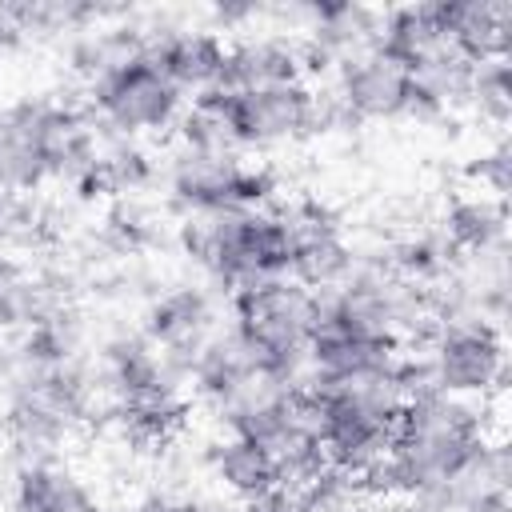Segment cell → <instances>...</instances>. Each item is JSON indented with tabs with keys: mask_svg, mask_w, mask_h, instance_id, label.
<instances>
[{
	"mask_svg": "<svg viewBox=\"0 0 512 512\" xmlns=\"http://www.w3.org/2000/svg\"><path fill=\"white\" fill-rule=\"evenodd\" d=\"M488 448L484 420L472 404L448 392H420L404 400L392 432V448L364 476L384 492H432L448 484L468 460Z\"/></svg>",
	"mask_w": 512,
	"mask_h": 512,
	"instance_id": "obj_1",
	"label": "cell"
},
{
	"mask_svg": "<svg viewBox=\"0 0 512 512\" xmlns=\"http://www.w3.org/2000/svg\"><path fill=\"white\" fill-rule=\"evenodd\" d=\"M184 252L216 280L244 288L276 280L292 264V232L280 212H192L180 228Z\"/></svg>",
	"mask_w": 512,
	"mask_h": 512,
	"instance_id": "obj_2",
	"label": "cell"
},
{
	"mask_svg": "<svg viewBox=\"0 0 512 512\" xmlns=\"http://www.w3.org/2000/svg\"><path fill=\"white\" fill-rule=\"evenodd\" d=\"M236 308V340L256 372H264L276 384L296 380L300 356L308 352L312 320H316V296L300 288L296 280H260L244 284L232 296Z\"/></svg>",
	"mask_w": 512,
	"mask_h": 512,
	"instance_id": "obj_3",
	"label": "cell"
},
{
	"mask_svg": "<svg viewBox=\"0 0 512 512\" xmlns=\"http://www.w3.org/2000/svg\"><path fill=\"white\" fill-rule=\"evenodd\" d=\"M172 200L188 212H252L272 196V176L264 168H244L236 152H192L180 148L168 172Z\"/></svg>",
	"mask_w": 512,
	"mask_h": 512,
	"instance_id": "obj_4",
	"label": "cell"
},
{
	"mask_svg": "<svg viewBox=\"0 0 512 512\" xmlns=\"http://www.w3.org/2000/svg\"><path fill=\"white\" fill-rule=\"evenodd\" d=\"M92 104L112 128L132 136V132L168 128L180 108V88L156 68L148 52H140L116 60L92 80Z\"/></svg>",
	"mask_w": 512,
	"mask_h": 512,
	"instance_id": "obj_5",
	"label": "cell"
},
{
	"mask_svg": "<svg viewBox=\"0 0 512 512\" xmlns=\"http://www.w3.org/2000/svg\"><path fill=\"white\" fill-rule=\"evenodd\" d=\"M436 388L448 396H472L488 392L504 380V340L500 332L480 320H452L428 356Z\"/></svg>",
	"mask_w": 512,
	"mask_h": 512,
	"instance_id": "obj_6",
	"label": "cell"
},
{
	"mask_svg": "<svg viewBox=\"0 0 512 512\" xmlns=\"http://www.w3.org/2000/svg\"><path fill=\"white\" fill-rule=\"evenodd\" d=\"M224 116L236 144H276L288 136H300L312 128V100L300 80L296 84H272V88H248V92H224Z\"/></svg>",
	"mask_w": 512,
	"mask_h": 512,
	"instance_id": "obj_7",
	"label": "cell"
},
{
	"mask_svg": "<svg viewBox=\"0 0 512 512\" xmlns=\"http://www.w3.org/2000/svg\"><path fill=\"white\" fill-rule=\"evenodd\" d=\"M288 232H292V264L288 272L296 276L300 288H320L332 292L352 276V252L340 240L332 216L320 204H296L280 212Z\"/></svg>",
	"mask_w": 512,
	"mask_h": 512,
	"instance_id": "obj_8",
	"label": "cell"
},
{
	"mask_svg": "<svg viewBox=\"0 0 512 512\" xmlns=\"http://www.w3.org/2000/svg\"><path fill=\"white\" fill-rule=\"evenodd\" d=\"M440 28L456 56L468 64L508 60L512 48V4L504 0H436Z\"/></svg>",
	"mask_w": 512,
	"mask_h": 512,
	"instance_id": "obj_9",
	"label": "cell"
},
{
	"mask_svg": "<svg viewBox=\"0 0 512 512\" xmlns=\"http://www.w3.org/2000/svg\"><path fill=\"white\" fill-rule=\"evenodd\" d=\"M408 88H412V76L388 56H380L376 48L340 60L336 100L348 108V116H364V120L400 116L408 108Z\"/></svg>",
	"mask_w": 512,
	"mask_h": 512,
	"instance_id": "obj_10",
	"label": "cell"
},
{
	"mask_svg": "<svg viewBox=\"0 0 512 512\" xmlns=\"http://www.w3.org/2000/svg\"><path fill=\"white\" fill-rule=\"evenodd\" d=\"M212 328V304L200 288H172L152 300L144 316V332L152 344L164 348L172 372H192V360Z\"/></svg>",
	"mask_w": 512,
	"mask_h": 512,
	"instance_id": "obj_11",
	"label": "cell"
},
{
	"mask_svg": "<svg viewBox=\"0 0 512 512\" xmlns=\"http://www.w3.org/2000/svg\"><path fill=\"white\" fill-rule=\"evenodd\" d=\"M308 356L320 380H344V384L380 376L400 360L392 336H360V332H348L324 320H312Z\"/></svg>",
	"mask_w": 512,
	"mask_h": 512,
	"instance_id": "obj_12",
	"label": "cell"
},
{
	"mask_svg": "<svg viewBox=\"0 0 512 512\" xmlns=\"http://www.w3.org/2000/svg\"><path fill=\"white\" fill-rule=\"evenodd\" d=\"M104 364H108V380L120 396V408L176 400V372L168 368L164 352L156 356L152 340L120 336L104 348Z\"/></svg>",
	"mask_w": 512,
	"mask_h": 512,
	"instance_id": "obj_13",
	"label": "cell"
},
{
	"mask_svg": "<svg viewBox=\"0 0 512 512\" xmlns=\"http://www.w3.org/2000/svg\"><path fill=\"white\" fill-rule=\"evenodd\" d=\"M380 56H388L392 64H400L408 76H416L420 68H428L436 56H444L452 44L440 28V16H436V0L432 4H408V8H392L384 20H380V32H376V44H372Z\"/></svg>",
	"mask_w": 512,
	"mask_h": 512,
	"instance_id": "obj_14",
	"label": "cell"
},
{
	"mask_svg": "<svg viewBox=\"0 0 512 512\" xmlns=\"http://www.w3.org/2000/svg\"><path fill=\"white\" fill-rule=\"evenodd\" d=\"M148 56L156 60V68L184 92H212L220 88L224 76V56L228 48L220 44V36L212 32H164L156 40H148Z\"/></svg>",
	"mask_w": 512,
	"mask_h": 512,
	"instance_id": "obj_15",
	"label": "cell"
},
{
	"mask_svg": "<svg viewBox=\"0 0 512 512\" xmlns=\"http://www.w3.org/2000/svg\"><path fill=\"white\" fill-rule=\"evenodd\" d=\"M304 68L300 44L280 36H260L228 48L224 56V92H248V88H272V84H296Z\"/></svg>",
	"mask_w": 512,
	"mask_h": 512,
	"instance_id": "obj_16",
	"label": "cell"
},
{
	"mask_svg": "<svg viewBox=\"0 0 512 512\" xmlns=\"http://www.w3.org/2000/svg\"><path fill=\"white\" fill-rule=\"evenodd\" d=\"M48 172V156L36 128V100H24L0 116V192H32Z\"/></svg>",
	"mask_w": 512,
	"mask_h": 512,
	"instance_id": "obj_17",
	"label": "cell"
},
{
	"mask_svg": "<svg viewBox=\"0 0 512 512\" xmlns=\"http://www.w3.org/2000/svg\"><path fill=\"white\" fill-rule=\"evenodd\" d=\"M16 512H100L88 488L56 464H24L12 496Z\"/></svg>",
	"mask_w": 512,
	"mask_h": 512,
	"instance_id": "obj_18",
	"label": "cell"
},
{
	"mask_svg": "<svg viewBox=\"0 0 512 512\" xmlns=\"http://www.w3.org/2000/svg\"><path fill=\"white\" fill-rule=\"evenodd\" d=\"M212 468H216V476L224 480V488L236 492L240 500H252V496H260V492L284 484L276 456H272L264 444L244 440V436H232V440L216 444V448H212Z\"/></svg>",
	"mask_w": 512,
	"mask_h": 512,
	"instance_id": "obj_19",
	"label": "cell"
},
{
	"mask_svg": "<svg viewBox=\"0 0 512 512\" xmlns=\"http://www.w3.org/2000/svg\"><path fill=\"white\" fill-rule=\"evenodd\" d=\"M504 240V208L500 200L488 196H468L456 200L444 216V244L460 248V252H488Z\"/></svg>",
	"mask_w": 512,
	"mask_h": 512,
	"instance_id": "obj_20",
	"label": "cell"
},
{
	"mask_svg": "<svg viewBox=\"0 0 512 512\" xmlns=\"http://www.w3.org/2000/svg\"><path fill=\"white\" fill-rule=\"evenodd\" d=\"M152 176V164L140 148L132 144H108L96 152V164L76 180V188L84 196H96V192H132L140 184H148Z\"/></svg>",
	"mask_w": 512,
	"mask_h": 512,
	"instance_id": "obj_21",
	"label": "cell"
},
{
	"mask_svg": "<svg viewBox=\"0 0 512 512\" xmlns=\"http://www.w3.org/2000/svg\"><path fill=\"white\" fill-rule=\"evenodd\" d=\"M72 348H76V328L60 308L48 312L44 320H36L28 328V336H24V360H28L32 372L64 368L72 360Z\"/></svg>",
	"mask_w": 512,
	"mask_h": 512,
	"instance_id": "obj_22",
	"label": "cell"
},
{
	"mask_svg": "<svg viewBox=\"0 0 512 512\" xmlns=\"http://www.w3.org/2000/svg\"><path fill=\"white\" fill-rule=\"evenodd\" d=\"M468 100L480 108L484 120L492 124H504L508 112H512V80H508V60H488V64H476L472 72V88H468Z\"/></svg>",
	"mask_w": 512,
	"mask_h": 512,
	"instance_id": "obj_23",
	"label": "cell"
},
{
	"mask_svg": "<svg viewBox=\"0 0 512 512\" xmlns=\"http://www.w3.org/2000/svg\"><path fill=\"white\" fill-rule=\"evenodd\" d=\"M396 264H400L412 280H432V276H440L444 264H448V244H444V240H432V236L408 240V244L396 248Z\"/></svg>",
	"mask_w": 512,
	"mask_h": 512,
	"instance_id": "obj_24",
	"label": "cell"
},
{
	"mask_svg": "<svg viewBox=\"0 0 512 512\" xmlns=\"http://www.w3.org/2000/svg\"><path fill=\"white\" fill-rule=\"evenodd\" d=\"M472 176H476L496 200H504L508 188H512V148L500 140L492 152L480 156V164H472Z\"/></svg>",
	"mask_w": 512,
	"mask_h": 512,
	"instance_id": "obj_25",
	"label": "cell"
},
{
	"mask_svg": "<svg viewBox=\"0 0 512 512\" xmlns=\"http://www.w3.org/2000/svg\"><path fill=\"white\" fill-rule=\"evenodd\" d=\"M108 232L124 244V248H140L148 236H152V228H148V216L140 212V208H132V204H120L112 216H108Z\"/></svg>",
	"mask_w": 512,
	"mask_h": 512,
	"instance_id": "obj_26",
	"label": "cell"
},
{
	"mask_svg": "<svg viewBox=\"0 0 512 512\" xmlns=\"http://www.w3.org/2000/svg\"><path fill=\"white\" fill-rule=\"evenodd\" d=\"M244 512H308L300 484H276L252 500H244Z\"/></svg>",
	"mask_w": 512,
	"mask_h": 512,
	"instance_id": "obj_27",
	"label": "cell"
},
{
	"mask_svg": "<svg viewBox=\"0 0 512 512\" xmlns=\"http://www.w3.org/2000/svg\"><path fill=\"white\" fill-rule=\"evenodd\" d=\"M20 224H24V208H20V200L8 196V192H0V244H4L8 236H16Z\"/></svg>",
	"mask_w": 512,
	"mask_h": 512,
	"instance_id": "obj_28",
	"label": "cell"
},
{
	"mask_svg": "<svg viewBox=\"0 0 512 512\" xmlns=\"http://www.w3.org/2000/svg\"><path fill=\"white\" fill-rule=\"evenodd\" d=\"M156 512H224L212 500H156Z\"/></svg>",
	"mask_w": 512,
	"mask_h": 512,
	"instance_id": "obj_29",
	"label": "cell"
},
{
	"mask_svg": "<svg viewBox=\"0 0 512 512\" xmlns=\"http://www.w3.org/2000/svg\"><path fill=\"white\" fill-rule=\"evenodd\" d=\"M20 36H24V32L12 24V16H8V12H4V4H0V48H12V44H20Z\"/></svg>",
	"mask_w": 512,
	"mask_h": 512,
	"instance_id": "obj_30",
	"label": "cell"
}]
</instances>
